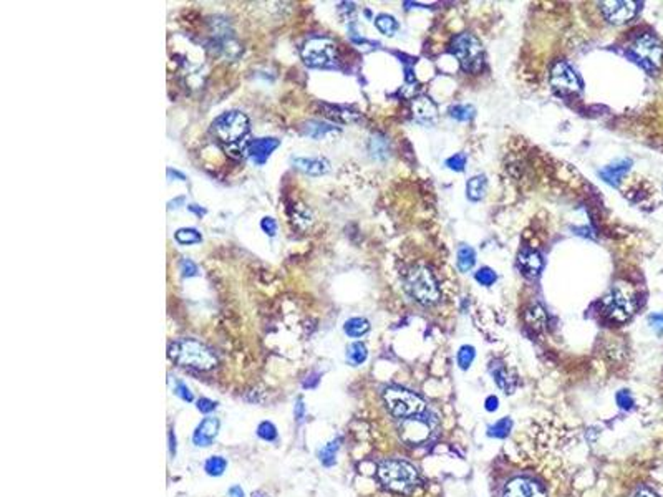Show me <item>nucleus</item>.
Listing matches in <instances>:
<instances>
[{"label": "nucleus", "instance_id": "obj_43", "mask_svg": "<svg viewBox=\"0 0 663 497\" xmlns=\"http://www.w3.org/2000/svg\"><path fill=\"white\" fill-rule=\"evenodd\" d=\"M648 325L652 327V330L655 334H663V315L662 314H653L648 317Z\"/></svg>", "mask_w": 663, "mask_h": 497}, {"label": "nucleus", "instance_id": "obj_15", "mask_svg": "<svg viewBox=\"0 0 663 497\" xmlns=\"http://www.w3.org/2000/svg\"><path fill=\"white\" fill-rule=\"evenodd\" d=\"M279 145H281V140H277V138H257V140L249 143L247 153L256 164H264L272 154V151L279 148Z\"/></svg>", "mask_w": 663, "mask_h": 497}, {"label": "nucleus", "instance_id": "obj_34", "mask_svg": "<svg viewBox=\"0 0 663 497\" xmlns=\"http://www.w3.org/2000/svg\"><path fill=\"white\" fill-rule=\"evenodd\" d=\"M475 358H476L475 347H471V345H464V347L459 348V352H458L459 368H463V370L470 368L472 361H475Z\"/></svg>", "mask_w": 663, "mask_h": 497}, {"label": "nucleus", "instance_id": "obj_36", "mask_svg": "<svg viewBox=\"0 0 663 497\" xmlns=\"http://www.w3.org/2000/svg\"><path fill=\"white\" fill-rule=\"evenodd\" d=\"M475 279H476V282H478V284L484 285V287H489V285H493L494 282H496L497 275H496V272L493 271V269H489V267H481L479 271L476 272Z\"/></svg>", "mask_w": 663, "mask_h": 497}, {"label": "nucleus", "instance_id": "obj_5", "mask_svg": "<svg viewBox=\"0 0 663 497\" xmlns=\"http://www.w3.org/2000/svg\"><path fill=\"white\" fill-rule=\"evenodd\" d=\"M450 52L458 58L459 65L466 73H478L483 69V45L472 33H459L458 37H454V40L451 42Z\"/></svg>", "mask_w": 663, "mask_h": 497}, {"label": "nucleus", "instance_id": "obj_19", "mask_svg": "<svg viewBox=\"0 0 663 497\" xmlns=\"http://www.w3.org/2000/svg\"><path fill=\"white\" fill-rule=\"evenodd\" d=\"M294 166L309 176H322L330 170V163L325 158H295Z\"/></svg>", "mask_w": 663, "mask_h": 497}, {"label": "nucleus", "instance_id": "obj_45", "mask_svg": "<svg viewBox=\"0 0 663 497\" xmlns=\"http://www.w3.org/2000/svg\"><path fill=\"white\" fill-rule=\"evenodd\" d=\"M303 415H306V404H303L302 399L299 398L297 404H295V419L301 423V421L303 419Z\"/></svg>", "mask_w": 663, "mask_h": 497}, {"label": "nucleus", "instance_id": "obj_24", "mask_svg": "<svg viewBox=\"0 0 663 497\" xmlns=\"http://www.w3.org/2000/svg\"><path fill=\"white\" fill-rule=\"evenodd\" d=\"M344 330H345V334H347L348 336H352V338H360V336L369 334L370 323H369V320L363 318V317H353V318H350V320H347V322H345Z\"/></svg>", "mask_w": 663, "mask_h": 497}, {"label": "nucleus", "instance_id": "obj_8", "mask_svg": "<svg viewBox=\"0 0 663 497\" xmlns=\"http://www.w3.org/2000/svg\"><path fill=\"white\" fill-rule=\"evenodd\" d=\"M630 55L642 69H645L650 73H653L660 65L663 57V47L658 42V39L652 35V33H642L633 40L630 47Z\"/></svg>", "mask_w": 663, "mask_h": 497}, {"label": "nucleus", "instance_id": "obj_46", "mask_svg": "<svg viewBox=\"0 0 663 497\" xmlns=\"http://www.w3.org/2000/svg\"><path fill=\"white\" fill-rule=\"evenodd\" d=\"M497 408H500V399H497V397H489L486 399V410L488 411H496Z\"/></svg>", "mask_w": 663, "mask_h": 497}, {"label": "nucleus", "instance_id": "obj_16", "mask_svg": "<svg viewBox=\"0 0 663 497\" xmlns=\"http://www.w3.org/2000/svg\"><path fill=\"white\" fill-rule=\"evenodd\" d=\"M518 265L526 277L534 279V277H538L540 271H542V257H540L539 252L534 251V248H522V251L519 252Z\"/></svg>", "mask_w": 663, "mask_h": 497}, {"label": "nucleus", "instance_id": "obj_14", "mask_svg": "<svg viewBox=\"0 0 663 497\" xmlns=\"http://www.w3.org/2000/svg\"><path fill=\"white\" fill-rule=\"evenodd\" d=\"M412 111L415 121L420 125L430 126L438 120V108L430 96H418V98L413 100Z\"/></svg>", "mask_w": 663, "mask_h": 497}, {"label": "nucleus", "instance_id": "obj_10", "mask_svg": "<svg viewBox=\"0 0 663 497\" xmlns=\"http://www.w3.org/2000/svg\"><path fill=\"white\" fill-rule=\"evenodd\" d=\"M434 428H436V418H430L425 411L423 415L403 419L400 428V435L401 440L407 441L408 444L415 446L428 441L433 435Z\"/></svg>", "mask_w": 663, "mask_h": 497}, {"label": "nucleus", "instance_id": "obj_39", "mask_svg": "<svg viewBox=\"0 0 663 497\" xmlns=\"http://www.w3.org/2000/svg\"><path fill=\"white\" fill-rule=\"evenodd\" d=\"M446 166L456 172H461L464 170V166H466V156H464L463 153L451 156V158L446 159Z\"/></svg>", "mask_w": 663, "mask_h": 497}, {"label": "nucleus", "instance_id": "obj_30", "mask_svg": "<svg viewBox=\"0 0 663 497\" xmlns=\"http://www.w3.org/2000/svg\"><path fill=\"white\" fill-rule=\"evenodd\" d=\"M216 48H218V53L221 55V57L229 58V60H236V58L240 57V45L236 44V42L229 40V39L219 40Z\"/></svg>", "mask_w": 663, "mask_h": 497}, {"label": "nucleus", "instance_id": "obj_42", "mask_svg": "<svg viewBox=\"0 0 663 497\" xmlns=\"http://www.w3.org/2000/svg\"><path fill=\"white\" fill-rule=\"evenodd\" d=\"M196 406H197V410H200L201 413H204V415H208V413L216 410L218 403L213 401V399H209V398H200V399H197Z\"/></svg>", "mask_w": 663, "mask_h": 497}, {"label": "nucleus", "instance_id": "obj_22", "mask_svg": "<svg viewBox=\"0 0 663 497\" xmlns=\"http://www.w3.org/2000/svg\"><path fill=\"white\" fill-rule=\"evenodd\" d=\"M489 372H491L494 381L501 390H504L506 393H513L514 378L509 377V372L506 370L504 365L500 363V361H493L491 366H489Z\"/></svg>", "mask_w": 663, "mask_h": 497}, {"label": "nucleus", "instance_id": "obj_20", "mask_svg": "<svg viewBox=\"0 0 663 497\" xmlns=\"http://www.w3.org/2000/svg\"><path fill=\"white\" fill-rule=\"evenodd\" d=\"M320 108H322L325 116L330 118L332 121H337V123H355L360 118L357 111H352V109L345 107H339V105L320 103Z\"/></svg>", "mask_w": 663, "mask_h": 497}, {"label": "nucleus", "instance_id": "obj_35", "mask_svg": "<svg viewBox=\"0 0 663 497\" xmlns=\"http://www.w3.org/2000/svg\"><path fill=\"white\" fill-rule=\"evenodd\" d=\"M511 428H513V421H511L509 418H502V419L497 421V423L494 424V426L489 428V436H494V437H506V436L509 435Z\"/></svg>", "mask_w": 663, "mask_h": 497}, {"label": "nucleus", "instance_id": "obj_23", "mask_svg": "<svg viewBox=\"0 0 663 497\" xmlns=\"http://www.w3.org/2000/svg\"><path fill=\"white\" fill-rule=\"evenodd\" d=\"M486 189H488L486 176H472V178L468 181V184H466L468 199H471L475 202L483 199L484 195H486Z\"/></svg>", "mask_w": 663, "mask_h": 497}, {"label": "nucleus", "instance_id": "obj_12", "mask_svg": "<svg viewBox=\"0 0 663 497\" xmlns=\"http://www.w3.org/2000/svg\"><path fill=\"white\" fill-rule=\"evenodd\" d=\"M601 12L603 19L609 24L622 25L630 22L633 17L639 12L640 3L632 2V0H615V2H602Z\"/></svg>", "mask_w": 663, "mask_h": 497}, {"label": "nucleus", "instance_id": "obj_49", "mask_svg": "<svg viewBox=\"0 0 663 497\" xmlns=\"http://www.w3.org/2000/svg\"><path fill=\"white\" fill-rule=\"evenodd\" d=\"M637 497H658L655 492H652L650 489H642L639 491V494H637Z\"/></svg>", "mask_w": 663, "mask_h": 497}, {"label": "nucleus", "instance_id": "obj_11", "mask_svg": "<svg viewBox=\"0 0 663 497\" xmlns=\"http://www.w3.org/2000/svg\"><path fill=\"white\" fill-rule=\"evenodd\" d=\"M549 82L554 88L556 93L559 95H574L581 91V80H578L576 70L569 65L567 62H556L551 69Z\"/></svg>", "mask_w": 663, "mask_h": 497}, {"label": "nucleus", "instance_id": "obj_26", "mask_svg": "<svg viewBox=\"0 0 663 497\" xmlns=\"http://www.w3.org/2000/svg\"><path fill=\"white\" fill-rule=\"evenodd\" d=\"M456 264H458V269H459V271H461V272L471 271V269L475 267V264H476V252H475V248L470 247V246L459 247V251H458V260H456Z\"/></svg>", "mask_w": 663, "mask_h": 497}, {"label": "nucleus", "instance_id": "obj_48", "mask_svg": "<svg viewBox=\"0 0 663 497\" xmlns=\"http://www.w3.org/2000/svg\"><path fill=\"white\" fill-rule=\"evenodd\" d=\"M168 176H170V178H177V181H186V176L177 172L176 170H168Z\"/></svg>", "mask_w": 663, "mask_h": 497}, {"label": "nucleus", "instance_id": "obj_38", "mask_svg": "<svg viewBox=\"0 0 663 497\" xmlns=\"http://www.w3.org/2000/svg\"><path fill=\"white\" fill-rule=\"evenodd\" d=\"M615 399H617L619 406L622 408V410H627V411L632 410L633 404H635V401H633L632 393L628 390H620L617 393V397H615Z\"/></svg>", "mask_w": 663, "mask_h": 497}, {"label": "nucleus", "instance_id": "obj_33", "mask_svg": "<svg viewBox=\"0 0 663 497\" xmlns=\"http://www.w3.org/2000/svg\"><path fill=\"white\" fill-rule=\"evenodd\" d=\"M226 467H227V461L221 456L209 458L208 461H206V464H204L206 473H208L209 476H216V478H218V476H221L224 471H226Z\"/></svg>", "mask_w": 663, "mask_h": 497}, {"label": "nucleus", "instance_id": "obj_4", "mask_svg": "<svg viewBox=\"0 0 663 497\" xmlns=\"http://www.w3.org/2000/svg\"><path fill=\"white\" fill-rule=\"evenodd\" d=\"M378 478L387 489L400 492V494H409L418 484V471L407 461L390 459L380 464Z\"/></svg>", "mask_w": 663, "mask_h": 497}, {"label": "nucleus", "instance_id": "obj_51", "mask_svg": "<svg viewBox=\"0 0 663 497\" xmlns=\"http://www.w3.org/2000/svg\"><path fill=\"white\" fill-rule=\"evenodd\" d=\"M252 497H269V496L264 494V492H260V491H256V492H252Z\"/></svg>", "mask_w": 663, "mask_h": 497}, {"label": "nucleus", "instance_id": "obj_40", "mask_svg": "<svg viewBox=\"0 0 663 497\" xmlns=\"http://www.w3.org/2000/svg\"><path fill=\"white\" fill-rule=\"evenodd\" d=\"M179 269H181V273H183V277H186V279H189V277H196L197 273H200V269H197V265L194 264L191 259L181 260Z\"/></svg>", "mask_w": 663, "mask_h": 497}, {"label": "nucleus", "instance_id": "obj_50", "mask_svg": "<svg viewBox=\"0 0 663 497\" xmlns=\"http://www.w3.org/2000/svg\"><path fill=\"white\" fill-rule=\"evenodd\" d=\"M170 441H171V446H170V451H171V454H173V456H175V454H176V444H175V433H170Z\"/></svg>", "mask_w": 663, "mask_h": 497}, {"label": "nucleus", "instance_id": "obj_6", "mask_svg": "<svg viewBox=\"0 0 663 497\" xmlns=\"http://www.w3.org/2000/svg\"><path fill=\"white\" fill-rule=\"evenodd\" d=\"M383 399H385L387 408L396 418L408 419L412 416L423 415L426 411V403L421 397H418L413 391L398 388V386H391L387 388L383 393Z\"/></svg>", "mask_w": 663, "mask_h": 497}, {"label": "nucleus", "instance_id": "obj_21", "mask_svg": "<svg viewBox=\"0 0 663 497\" xmlns=\"http://www.w3.org/2000/svg\"><path fill=\"white\" fill-rule=\"evenodd\" d=\"M630 166H632L630 159H624V161L620 163L610 164V166L603 168V170L601 171V178L605 181L607 184H610V186H619L620 181H622L624 176L627 174L628 170H630Z\"/></svg>", "mask_w": 663, "mask_h": 497}, {"label": "nucleus", "instance_id": "obj_37", "mask_svg": "<svg viewBox=\"0 0 663 497\" xmlns=\"http://www.w3.org/2000/svg\"><path fill=\"white\" fill-rule=\"evenodd\" d=\"M257 436L264 441H276L277 440V429L272 423L269 421H264V423L259 424L257 428Z\"/></svg>", "mask_w": 663, "mask_h": 497}, {"label": "nucleus", "instance_id": "obj_27", "mask_svg": "<svg viewBox=\"0 0 663 497\" xmlns=\"http://www.w3.org/2000/svg\"><path fill=\"white\" fill-rule=\"evenodd\" d=\"M526 320H527V323H529V325H531L532 328H536V330H539V328H542L544 325H546V322H547L546 311H544V309L539 305V303H534V305H531L529 309H527Z\"/></svg>", "mask_w": 663, "mask_h": 497}, {"label": "nucleus", "instance_id": "obj_3", "mask_svg": "<svg viewBox=\"0 0 663 497\" xmlns=\"http://www.w3.org/2000/svg\"><path fill=\"white\" fill-rule=\"evenodd\" d=\"M635 292L627 282H617L602 298L603 315L612 322L624 323L635 314Z\"/></svg>", "mask_w": 663, "mask_h": 497}, {"label": "nucleus", "instance_id": "obj_2", "mask_svg": "<svg viewBox=\"0 0 663 497\" xmlns=\"http://www.w3.org/2000/svg\"><path fill=\"white\" fill-rule=\"evenodd\" d=\"M405 290L416 303L432 307L440 302L441 290L436 275L426 265H415L405 275Z\"/></svg>", "mask_w": 663, "mask_h": 497}, {"label": "nucleus", "instance_id": "obj_28", "mask_svg": "<svg viewBox=\"0 0 663 497\" xmlns=\"http://www.w3.org/2000/svg\"><path fill=\"white\" fill-rule=\"evenodd\" d=\"M175 239L176 242L183 244V246H193V244H200L202 241V235L197 229H193V227H183V229L176 231Z\"/></svg>", "mask_w": 663, "mask_h": 497}, {"label": "nucleus", "instance_id": "obj_9", "mask_svg": "<svg viewBox=\"0 0 663 497\" xmlns=\"http://www.w3.org/2000/svg\"><path fill=\"white\" fill-rule=\"evenodd\" d=\"M335 58L337 45L327 37H314V39L307 40L302 47V60L306 62V65L314 66V69L332 65Z\"/></svg>", "mask_w": 663, "mask_h": 497}, {"label": "nucleus", "instance_id": "obj_29", "mask_svg": "<svg viewBox=\"0 0 663 497\" xmlns=\"http://www.w3.org/2000/svg\"><path fill=\"white\" fill-rule=\"evenodd\" d=\"M369 358V350H366L365 343L355 342L347 348V360L352 365H362Z\"/></svg>", "mask_w": 663, "mask_h": 497}, {"label": "nucleus", "instance_id": "obj_44", "mask_svg": "<svg viewBox=\"0 0 663 497\" xmlns=\"http://www.w3.org/2000/svg\"><path fill=\"white\" fill-rule=\"evenodd\" d=\"M260 227H263L264 233L270 235V237H274L277 233V222L274 221L272 217H264L263 221H260Z\"/></svg>", "mask_w": 663, "mask_h": 497}, {"label": "nucleus", "instance_id": "obj_7", "mask_svg": "<svg viewBox=\"0 0 663 497\" xmlns=\"http://www.w3.org/2000/svg\"><path fill=\"white\" fill-rule=\"evenodd\" d=\"M249 128H251L249 118L236 109L222 113L211 125V132L226 146L242 141L244 136L249 133Z\"/></svg>", "mask_w": 663, "mask_h": 497}, {"label": "nucleus", "instance_id": "obj_47", "mask_svg": "<svg viewBox=\"0 0 663 497\" xmlns=\"http://www.w3.org/2000/svg\"><path fill=\"white\" fill-rule=\"evenodd\" d=\"M229 497H244V492L239 486H232L229 489Z\"/></svg>", "mask_w": 663, "mask_h": 497}, {"label": "nucleus", "instance_id": "obj_17", "mask_svg": "<svg viewBox=\"0 0 663 497\" xmlns=\"http://www.w3.org/2000/svg\"><path fill=\"white\" fill-rule=\"evenodd\" d=\"M219 426H221V423H219L218 418H204L200 423V426L196 428V431H194L193 443L196 446H202V448L209 446L219 435Z\"/></svg>", "mask_w": 663, "mask_h": 497}, {"label": "nucleus", "instance_id": "obj_18", "mask_svg": "<svg viewBox=\"0 0 663 497\" xmlns=\"http://www.w3.org/2000/svg\"><path fill=\"white\" fill-rule=\"evenodd\" d=\"M302 133L306 134V136L312 138V140H328V138L339 136L340 129L333 125L324 123V121L312 120L303 125Z\"/></svg>", "mask_w": 663, "mask_h": 497}, {"label": "nucleus", "instance_id": "obj_41", "mask_svg": "<svg viewBox=\"0 0 663 497\" xmlns=\"http://www.w3.org/2000/svg\"><path fill=\"white\" fill-rule=\"evenodd\" d=\"M175 393L177 395V397H179L181 399H184V401H188V403H191L193 401V393L191 391H189L188 386L184 385L183 381L181 380H177L176 381V386H175Z\"/></svg>", "mask_w": 663, "mask_h": 497}, {"label": "nucleus", "instance_id": "obj_31", "mask_svg": "<svg viewBox=\"0 0 663 497\" xmlns=\"http://www.w3.org/2000/svg\"><path fill=\"white\" fill-rule=\"evenodd\" d=\"M476 115V109L471 105H454L450 108V116L458 121H471Z\"/></svg>", "mask_w": 663, "mask_h": 497}, {"label": "nucleus", "instance_id": "obj_32", "mask_svg": "<svg viewBox=\"0 0 663 497\" xmlns=\"http://www.w3.org/2000/svg\"><path fill=\"white\" fill-rule=\"evenodd\" d=\"M339 446H340L339 440H337V441H332V443H328L324 449H320L319 458L324 466L330 467L335 464V456H337V451H339Z\"/></svg>", "mask_w": 663, "mask_h": 497}, {"label": "nucleus", "instance_id": "obj_13", "mask_svg": "<svg viewBox=\"0 0 663 497\" xmlns=\"http://www.w3.org/2000/svg\"><path fill=\"white\" fill-rule=\"evenodd\" d=\"M504 497H546V491L532 479L518 478L506 486Z\"/></svg>", "mask_w": 663, "mask_h": 497}, {"label": "nucleus", "instance_id": "obj_1", "mask_svg": "<svg viewBox=\"0 0 663 497\" xmlns=\"http://www.w3.org/2000/svg\"><path fill=\"white\" fill-rule=\"evenodd\" d=\"M168 355L179 366L201 370V372H206V370L214 368L218 365V356L214 355L213 350L193 338L173 342L168 348Z\"/></svg>", "mask_w": 663, "mask_h": 497}, {"label": "nucleus", "instance_id": "obj_25", "mask_svg": "<svg viewBox=\"0 0 663 497\" xmlns=\"http://www.w3.org/2000/svg\"><path fill=\"white\" fill-rule=\"evenodd\" d=\"M375 27L378 28V32H382L383 35L387 37H394L395 33L400 30L398 20H396L394 15L388 14H380L377 19H375Z\"/></svg>", "mask_w": 663, "mask_h": 497}]
</instances>
